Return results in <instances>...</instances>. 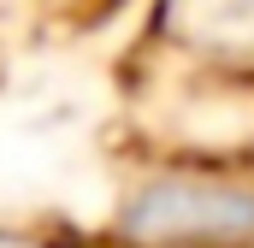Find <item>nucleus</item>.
I'll use <instances>...</instances> for the list:
<instances>
[{
	"label": "nucleus",
	"mask_w": 254,
	"mask_h": 248,
	"mask_svg": "<svg viewBox=\"0 0 254 248\" xmlns=\"http://www.w3.org/2000/svg\"><path fill=\"white\" fill-rule=\"evenodd\" d=\"M254 231V201L231 189H201V184H160L130 207V237L160 248L178 243H225Z\"/></svg>",
	"instance_id": "obj_1"
}]
</instances>
